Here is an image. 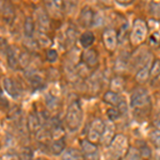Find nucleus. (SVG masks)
I'll use <instances>...</instances> for the list:
<instances>
[{
	"mask_svg": "<svg viewBox=\"0 0 160 160\" xmlns=\"http://www.w3.org/2000/svg\"><path fill=\"white\" fill-rule=\"evenodd\" d=\"M82 108L79 100H73L69 104L65 115V124L66 127L71 131H75L79 128L80 124L82 122Z\"/></svg>",
	"mask_w": 160,
	"mask_h": 160,
	"instance_id": "nucleus-1",
	"label": "nucleus"
},
{
	"mask_svg": "<svg viewBox=\"0 0 160 160\" xmlns=\"http://www.w3.org/2000/svg\"><path fill=\"white\" fill-rule=\"evenodd\" d=\"M151 106V97L145 89H138L130 96V107L136 111L144 110Z\"/></svg>",
	"mask_w": 160,
	"mask_h": 160,
	"instance_id": "nucleus-2",
	"label": "nucleus"
},
{
	"mask_svg": "<svg viewBox=\"0 0 160 160\" xmlns=\"http://www.w3.org/2000/svg\"><path fill=\"white\" fill-rule=\"evenodd\" d=\"M148 34V26L142 19H136L130 33V42L132 45H139L145 40Z\"/></svg>",
	"mask_w": 160,
	"mask_h": 160,
	"instance_id": "nucleus-3",
	"label": "nucleus"
},
{
	"mask_svg": "<svg viewBox=\"0 0 160 160\" xmlns=\"http://www.w3.org/2000/svg\"><path fill=\"white\" fill-rule=\"evenodd\" d=\"M111 153L117 158H122L128 153V141L127 138L123 135H117L113 138L110 144Z\"/></svg>",
	"mask_w": 160,
	"mask_h": 160,
	"instance_id": "nucleus-4",
	"label": "nucleus"
},
{
	"mask_svg": "<svg viewBox=\"0 0 160 160\" xmlns=\"http://www.w3.org/2000/svg\"><path fill=\"white\" fill-rule=\"evenodd\" d=\"M105 130V123L100 118H95L92 121L90 125L89 131H88V140H90L93 143L98 142L102 137Z\"/></svg>",
	"mask_w": 160,
	"mask_h": 160,
	"instance_id": "nucleus-5",
	"label": "nucleus"
},
{
	"mask_svg": "<svg viewBox=\"0 0 160 160\" xmlns=\"http://www.w3.org/2000/svg\"><path fill=\"white\" fill-rule=\"evenodd\" d=\"M46 11L53 18H60L63 15L64 1L63 0H44Z\"/></svg>",
	"mask_w": 160,
	"mask_h": 160,
	"instance_id": "nucleus-6",
	"label": "nucleus"
},
{
	"mask_svg": "<svg viewBox=\"0 0 160 160\" xmlns=\"http://www.w3.org/2000/svg\"><path fill=\"white\" fill-rule=\"evenodd\" d=\"M82 153L89 160H99V151L96 144L93 143L90 140H81L80 141Z\"/></svg>",
	"mask_w": 160,
	"mask_h": 160,
	"instance_id": "nucleus-7",
	"label": "nucleus"
},
{
	"mask_svg": "<svg viewBox=\"0 0 160 160\" xmlns=\"http://www.w3.org/2000/svg\"><path fill=\"white\" fill-rule=\"evenodd\" d=\"M102 41H104L105 47L108 50H115L118 45V33L113 29H107L102 34Z\"/></svg>",
	"mask_w": 160,
	"mask_h": 160,
	"instance_id": "nucleus-8",
	"label": "nucleus"
},
{
	"mask_svg": "<svg viewBox=\"0 0 160 160\" xmlns=\"http://www.w3.org/2000/svg\"><path fill=\"white\" fill-rule=\"evenodd\" d=\"M94 17L95 14L93 13V11L90 9L89 7H84L81 10L78 18V22L81 27L83 28H89L94 24Z\"/></svg>",
	"mask_w": 160,
	"mask_h": 160,
	"instance_id": "nucleus-9",
	"label": "nucleus"
},
{
	"mask_svg": "<svg viewBox=\"0 0 160 160\" xmlns=\"http://www.w3.org/2000/svg\"><path fill=\"white\" fill-rule=\"evenodd\" d=\"M42 125L43 121L41 118V115L38 114V113H31L29 118H28V128H29L30 132H38L42 129Z\"/></svg>",
	"mask_w": 160,
	"mask_h": 160,
	"instance_id": "nucleus-10",
	"label": "nucleus"
},
{
	"mask_svg": "<svg viewBox=\"0 0 160 160\" xmlns=\"http://www.w3.org/2000/svg\"><path fill=\"white\" fill-rule=\"evenodd\" d=\"M82 61L89 68H94L97 65V62H98V53L93 48L87 49L82 53Z\"/></svg>",
	"mask_w": 160,
	"mask_h": 160,
	"instance_id": "nucleus-11",
	"label": "nucleus"
},
{
	"mask_svg": "<svg viewBox=\"0 0 160 160\" xmlns=\"http://www.w3.org/2000/svg\"><path fill=\"white\" fill-rule=\"evenodd\" d=\"M7 60L9 66L13 69H16L19 65V52L15 47H8L7 49Z\"/></svg>",
	"mask_w": 160,
	"mask_h": 160,
	"instance_id": "nucleus-12",
	"label": "nucleus"
},
{
	"mask_svg": "<svg viewBox=\"0 0 160 160\" xmlns=\"http://www.w3.org/2000/svg\"><path fill=\"white\" fill-rule=\"evenodd\" d=\"M35 17H37V25L40 28L38 31L45 32L46 30L49 29V20H48L46 12H44L42 9H38L35 12Z\"/></svg>",
	"mask_w": 160,
	"mask_h": 160,
	"instance_id": "nucleus-13",
	"label": "nucleus"
},
{
	"mask_svg": "<svg viewBox=\"0 0 160 160\" xmlns=\"http://www.w3.org/2000/svg\"><path fill=\"white\" fill-rule=\"evenodd\" d=\"M2 84H3L4 91H6L10 96L13 97V98H18L19 94H20L19 89L11 78H4L3 81H2Z\"/></svg>",
	"mask_w": 160,
	"mask_h": 160,
	"instance_id": "nucleus-14",
	"label": "nucleus"
},
{
	"mask_svg": "<svg viewBox=\"0 0 160 160\" xmlns=\"http://www.w3.org/2000/svg\"><path fill=\"white\" fill-rule=\"evenodd\" d=\"M151 62L152 60H149L148 62H146L144 65L141 66V68L138 71V73L136 74V80L140 83H144L146 82V80L148 79L149 75H151Z\"/></svg>",
	"mask_w": 160,
	"mask_h": 160,
	"instance_id": "nucleus-15",
	"label": "nucleus"
},
{
	"mask_svg": "<svg viewBox=\"0 0 160 160\" xmlns=\"http://www.w3.org/2000/svg\"><path fill=\"white\" fill-rule=\"evenodd\" d=\"M115 135H114V126H113V124L112 123L105 124V130L102 137V143H104L105 145H110Z\"/></svg>",
	"mask_w": 160,
	"mask_h": 160,
	"instance_id": "nucleus-16",
	"label": "nucleus"
},
{
	"mask_svg": "<svg viewBox=\"0 0 160 160\" xmlns=\"http://www.w3.org/2000/svg\"><path fill=\"white\" fill-rule=\"evenodd\" d=\"M63 160H86V156L83 153L76 148H68L62 157Z\"/></svg>",
	"mask_w": 160,
	"mask_h": 160,
	"instance_id": "nucleus-17",
	"label": "nucleus"
},
{
	"mask_svg": "<svg viewBox=\"0 0 160 160\" xmlns=\"http://www.w3.org/2000/svg\"><path fill=\"white\" fill-rule=\"evenodd\" d=\"M94 41H95V37L91 31H86V32L82 33L79 38L80 45L83 48H89L90 46H92Z\"/></svg>",
	"mask_w": 160,
	"mask_h": 160,
	"instance_id": "nucleus-18",
	"label": "nucleus"
},
{
	"mask_svg": "<svg viewBox=\"0 0 160 160\" xmlns=\"http://www.w3.org/2000/svg\"><path fill=\"white\" fill-rule=\"evenodd\" d=\"M104 100L107 102V104H109L111 106H114V107H118V106L120 105V102H122V98H121L120 95H118L117 92L108 91L107 93H105Z\"/></svg>",
	"mask_w": 160,
	"mask_h": 160,
	"instance_id": "nucleus-19",
	"label": "nucleus"
},
{
	"mask_svg": "<svg viewBox=\"0 0 160 160\" xmlns=\"http://www.w3.org/2000/svg\"><path fill=\"white\" fill-rule=\"evenodd\" d=\"M65 148V141L64 138H59L52 142V144L50 145V151L53 155H60L64 152Z\"/></svg>",
	"mask_w": 160,
	"mask_h": 160,
	"instance_id": "nucleus-20",
	"label": "nucleus"
},
{
	"mask_svg": "<svg viewBox=\"0 0 160 160\" xmlns=\"http://www.w3.org/2000/svg\"><path fill=\"white\" fill-rule=\"evenodd\" d=\"M34 33V22L31 17H27L25 22V35L27 40H33Z\"/></svg>",
	"mask_w": 160,
	"mask_h": 160,
	"instance_id": "nucleus-21",
	"label": "nucleus"
},
{
	"mask_svg": "<svg viewBox=\"0 0 160 160\" xmlns=\"http://www.w3.org/2000/svg\"><path fill=\"white\" fill-rule=\"evenodd\" d=\"M35 41H37V43L41 46V47H48V46H50V44H51L50 38H48L44 32H42V31H38L37 32Z\"/></svg>",
	"mask_w": 160,
	"mask_h": 160,
	"instance_id": "nucleus-22",
	"label": "nucleus"
},
{
	"mask_svg": "<svg viewBox=\"0 0 160 160\" xmlns=\"http://www.w3.org/2000/svg\"><path fill=\"white\" fill-rule=\"evenodd\" d=\"M66 34V42H68V45H74L75 44V41H76V38H77V30L75 29V27H68V30L65 32Z\"/></svg>",
	"mask_w": 160,
	"mask_h": 160,
	"instance_id": "nucleus-23",
	"label": "nucleus"
},
{
	"mask_svg": "<svg viewBox=\"0 0 160 160\" xmlns=\"http://www.w3.org/2000/svg\"><path fill=\"white\" fill-rule=\"evenodd\" d=\"M64 1V10L68 14H73L77 9L78 0H63Z\"/></svg>",
	"mask_w": 160,
	"mask_h": 160,
	"instance_id": "nucleus-24",
	"label": "nucleus"
},
{
	"mask_svg": "<svg viewBox=\"0 0 160 160\" xmlns=\"http://www.w3.org/2000/svg\"><path fill=\"white\" fill-rule=\"evenodd\" d=\"M28 78H29L31 84L33 86V88H37V89H38V88H41V87L44 86V81H43L42 77L38 76L37 73H31V75L28 77Z\"/></svg>",
	"mask_w": 160,
	"mask_h": 160,
	"instance_id": "nucleus-25",
	"label": "nucleus"
},
{
	"mask_svg": "<svg viewBox=\"0 0 160 160\" xmlns=\"http://www.w3.org/2000/svg\"><path fill=\"white\" fill-rule=\"evenodd\" d=\"M124 88V81L121 77H115L111 81V89L113 90V92H120L122 91Z\"/></svg>",
	"mask_w": 160,
	"mask_h": 160,
	"instance_id": "nucleus-26",
	"label": "nucleus"
},
{
	"mask_svg": "<svg viewBox=\"0 0 160 160\" xmlns=\"http://www.w3.org/2000/svg\"><path fill=\"white\" fill-rule=\"evenodd\" d=\"M19 160H32L33 159V152L30 148H22L20 149L18 155Z\"/></svg>",
	"mask_w": 160,
	"mask_h": 160,
	"instance_id": "nucleus-27",
	"label": "nucleus"
},
{
	"mask_svg": "<svg viewBox=\"0 0 160 160\" xmlns=\"http://www.w3.org/2000/svg\"><path fill=\"white\" fill-rule=\"evenodd\" d=\"M1 11H2V17L7 20V22H10V19H12L14 17V11H13L12 7L7 4L6 7H3L2 4L1 7Z\"/></svg>",
	"mask_w": 160,
	"mask_h": 160,
	"instance_id": "nucleus-28",
	"label": "nucleus"
},
{
	"mask_svg": "<svg viewBox=\"0 0 160 160\" xmlns=\"http://www.w3.org/2000/svg\"><path fill=\"white\" fill-rule=\"evenodd\" d=\"M159 75H160V61L156 60L154 61L153 65L151 68V75H149V77L155 78V77L159 76Z\"/></svg>",
	"mask_w": 160,
	"mask_h": 160,
	"instance_id": "nucleus-29",
	"label": "nucleus"
},
{
	"mask_svg": "<svg viewBox=\"0 0 160 160\" xmlns=\"http://www.w3.org/2000/svg\"><path fill=\"white\" fill-rule=\"evenodd\" d=\"M149 138H151V141L153 142L155 146L160 148V129L153 131L151 133V136H149Z\"/></svg>",
	"mask_w": 160,
	"mask_h": 160,
	"instance_id": "nucleus-30",
	"label": "nucleus"
},
{
	"mask_svg": "<svg viewBox=\"0 0 160 160\" xmlns=\"http://www.w3.org/2000/svg\"><path fill=\"white\" fill-rule=\"evenodd\" d=\"M107 115H108V118H110V121H115V120H118V118H120L122 114H121L120 111H118V109H115V108H111V109L107 110Z\"/></svg>",
	"mask_w": 160,
	"mask_h": 160,
	"instance_id": "nucleus-31",
	"label": "nucleus"
},
{
	"mask_svg": "<svg viewBox=\"0 0 160 160\" xmlns=\"http://www.w3.org/2000/svg\"><path fill=\"white\" fill-rule=\"evenodd\" d=\"M46 104H47V107L50 110H55L57 108V105H58V102H57L56 97L48 95V96H46Z\"/></svg>",
	"mask_w": 160,
	"mask_h": 160,
	"instance_id": "nucleus-32",
	"label": "nucleus"
},
{
	"mask_svg": "<svg viewBox=\"0 0 160 160\" xmlns=\"http://www.w3.org/2000/svg\"><path fill=\"white\" fill-rule=\"evenodd\" d=\"M46 59L47 61H49L50 63L52 62H56L58 60V52L55 49H49L47 51V55H46Z\"/></svg>",
	"mask_w": 160,
	"mask_h": 160,
	"instance_id": "nucleus-33",
	"label": "nucleus"
},
{
	"mask_svg": "<svg viewBox=\"0 0 160 160\" xmlns=\"http://www.w3.org/2000/svg\"><path fill=\"white\" fill-rule=\"evenodd\" d=\"M127 154H128L127 155L128 160H139V159H140V157H141L140 152H138L135 148H132V149L130 148L129 151H128Z\"/></svg>",
	"mask_w": 160,
	"mask_h": 160,
	"instance_id": "nucleus-34",
	"label": "nucleus"
},
{
	"mask_svg": "<svg viewBox=\"0 0 160 160\" xmlns=\"http://www.w3.org/2000/svg\"><path fill=\"white\" fill-rule=\"evenodd\" d=\"M29 63V58H28V53L20 52L19 53V65L22 68H26Z\"/></svg>",
	"mask_w": 160,
	"mask_h": 160,
	"instance_id": "nucleus-35",
	"label": "nucleus"
},
{
	"mask_svg": "<svg viewBox=\"0 0 160 160\" xmlns=\"http://www.w3.org/2000/svg\"><path fill=\"white\" fill-rule=\"evenodd\" d=\"M140 154L143 158L145 159H148L151 158V155H152V152L148 146H144V148H141V151H140Z\"/></svg>",
	"mask_w": 160,
	"mask_h": 160,
	"instance_id": "nucleus-36",
	"label": "nucleus"
},
{
	"mask_svg": "<svg viewBox=\"0 0 160 160\" xmlns=\"http://www.w3.org/2000/svg\"><path fill=\"white\" fill-rule=\"evenodd\" d=\"M117 109L120 111L121 114H125V113H127V105H126L125 100L122 99V102H121L120 105L117 107Z\"/></svg>",
	"mask_w": 160,
	"mask_h": 160,
	"instance_id": "nucleus-37",
	"label": "nucleus"
},
{
	"mask_svg": "<svg viewBox=\"0 0 160 160\" xmlns=\"http://www.w3.org/2000/svg\"><path fill=\"white\" fill-rule=\"evenodd\" d=\"M154 125L157 129H160V112L157 113L156 117H155V120H154Z\"/></svg>",
	"mask_w": 160,
	"mask_h": 160,
	"instance_id": "nucleus-38",
	"label": "nucleus"
},
{
	"mask_svg": "<svg viewBox=\"0 0 160 160\" xmlns=\"http://www.w3.org/2000/svg\"><path fill=\"white\" fill-rule=\"evenodd\" d=\"M117 1L121 4H128V3H130L132 0H117Z\"/></svg>",
	"mask_w": 160,
	"mask_h": 160,
	"instance_id": "nucleus-39",
	"label": "nucleus"
},
{
	"mask_svg": "<svg viewBox=\"0 0 160 160\" xmlns=\"http://www.w3.org/2000/svg\"><path fill=\"white\" fill-rule=\"evenodd\" d=\"M102 2H107V3H110V0H100Z\"/></svg>",
	"mask_w": 160,
	"mask_h": 160,
	"instance_id": "nucleus-40",
	"label": "nucleus"
},
{
	"mask_svg": "<svg viewBox=\"0 0 160 160\" xmlns=\"http://www.w3.org/2000/svg\"><path fill=\"white\" fill-rule=\"evenodd\" d=\"M157 8H158V10H159V11H160V3L158 4V6H157Z\"/></svg>",
	"mask_w": 160,
	"mask_h": 160,
	"instance_id": "nucleus-41",
	"label": "nucleus"
}]
</instances>
